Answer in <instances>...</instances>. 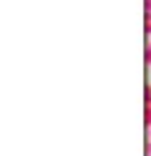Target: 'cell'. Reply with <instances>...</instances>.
<instances>
[{"label":"cell","instance_id":"1","mask_svg":"<svg viewBox=\"0 0 151 156\" xmlns=\"http://www.w3.org/2000/svg\"><path fill=\"white\" fill-rule=\"evenodd\" d=\"M144 25H146V35L151 38V13H146V15H144Z\"/></svg>","mask_w":151,"mask_h":156},{"label":"cell","instance_id":"2","mask_svg":"<svg viewBox=\"0 0 151 156\" xmlns=\"http://www.w3.org/2000/svg\"><path fill=\"white\" fill-rule=\"evenodd\" d=\"M146 66L151 68V38H149V43H146Z\"/></svg>","mask_w":151,"mask_h":156},{"label":"cell","instance_id":"3","mask_svg":"<svg viewBox=\"0 0 151 156\" xmlns=\"http://www.w3.org/2000/svg\"><path fill=\"white\" fill-rule=\"evenodd\" d=\"M146 156H151V139L146 136Z\"/></svg>","mask_w":151,"mask_h":156},{"label":"cell","instance_id":"4","mask_svg":"<svg viewBox=\"0 0 151 156\" xmlns=\"http://www.w3.org/2000/svg\"><path fill=\"white\" fill-rule=\"evenodd\" d=\"M144 5H146V13H151V0H144Z\"/></svg>","mask_w":151,"mask_h":156},{"label":"cell","instance_id":"5","mask_svg":"<svg viewBox=\"0 0 151 156\" xmlns=\"http://www.w3.org/2000/svg\"><path fill=\"white\" fill-rule=\"evenodd\" d=\"M149 139H151V129H149Z\"/></svg>","mask_w":151,"mask_h":156}]
</instances>
